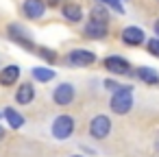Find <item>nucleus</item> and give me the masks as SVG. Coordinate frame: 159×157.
<instances>
[{"label": "nucleus", "instance_id": "412c9836", "mask_svg": "<svg viewBox=\"0 0 159 157\" xmlns=\"http://www.w3.org/2000/svg\"><path fill=\"white\" fill-rule=\"evenodd\" d=\"M105 87H107L109 92H118L122 85H120V83H116V81H111V79H107V81H105Z\"/></svg>", "mask_w": 159, "mask_h": 157}, {"label": "nucleus", "instance_id": "4468645a", "mask_svg": "<svg viewBox=\"0 0 159 157\" xmlns=\"http://www.w3.org/2000/svg\"><path fill=\"white\" fill-rule=\"evenodd\" d=\"M63 18L68 20V22H81V18H83V9L79 7V5H74V2H68V5H63Z\"/></svg>", "mask_w": 159, "mask_h": 157}, {"label": "nucleus", "instance_id": "39448f33", "mask_svg": "<svg viewBox=\"0 0 159 157\" xmlns=\"http://www.w3.org/2000/svg\"><path fill=\"white\" fill-rule=\"evenodd\" d=\"M94 61H96V55L87 48H74V50L68 53V63H72V66L85 68V66H92Z\"/></svg>", "mask_w": 159, "mask_h": 157}, {"label": "nucleus", "instance_id": "6ab92c4d", "mask_svg": "<svg viewBox=\"0 0 159 157\" xmlns=\"http://www.w3.org/2000/svg\"><path fill=\"white\" fill-rule=\"evenodd\" d=\"M148 53H150L152 57H159V39H157V37H152V39L148 42Z\"/></svg>", "mask_w": 159, "mask_h": 157}, {"label": "nucleus", "instance_id": "f8f14e48", "mask_svg": "<svg viewBox=\"0 0 159 157\" xmlns=\"http://www.w3.org/2000/svg\"><path fill=\"white\" fill-rule=\"evenodd\" d=\"M85 35L92 37V39H102L107 37V24H100V22H87L85 24Z\"/></svg>", "mask_w": 159, "mask_h": 157}, {"label": "nucleus", "instance_id": "20e7f679", "mask_svg": "<svg viewBox=\"0 0 159 157\" xmlns=\"http://www.w3.org/2000/svg\"><path fill=\"white\" fill-rule=\"evenodd\" d=\"M74 96H76V92H74V85H72V83H61V85H57L55 92H52V100H55L57 107H68V105H72V103H74Z\"/></svg>", "mask_w": 159, "mask_h": 157}, {"label": "nucleus", "instance_id": "0eeeda50", "mask_svg": "<svg viewBox=\"0 0 159 157\" xmlns=\"http://www.w3.org/2000/svg\"><path fill=\"white\" fill-rule=\"evenodd\" d=\"M120 37H122V42H124L126 46H139V44H144V39H146L144 31L137 29V26H126V29H122Z\"/></svg>", "mask_w": 159, "mask_h": 157}, {"label": "nucleus", "instance_id": "4be33fe9", "mask_svg": "<svg viewBox=\"0 0 159 157\" xmlns=\"http://www.w3.org/2000/svg\"><path fill=\"white\" fill-rule=\"evenodd\" d=\"M152 29H155V35H157V39H159V20L155 22V26H152Z\"/></svg>", "mask_w": 159, "mask_h": 157}, {"label": "nucleus", "instance_id": "5701e85b", "mask_svg": "<svg viewBox=\"0 0 159 157\" xmlns=\"http://www.w3.org/2000/svg\"><path fill=\"white\" fill-rule=\"evenodd\" d=\"M5 140V127H0V142Z\"/></svg>", "mask_w": 159, "mask_h": 157}, {"label": "nucleus", "instance_id": "a211bd4d", "mask_svg": "<svg viewBox=\"0 0 159 157\" xmlns=\"http://www.w3.org/2000/svg\"><path fill=\"white\" fill-rule=\"evenodd\" d=\"M100 5H105V7H111V9H116L118 13H124V7H122V2L120 0H98Z\"/></svg>", "mask_w": 159, "mask_h": 157}, {"label": "nucleus", "instance_id": "dca6fc26", "mask_svg": "<svg viewBox=\"0 0 159 157\" xmlns=\"http://www.w3.org/2000/svg\"><path fill=\"white\" fill-rule=\"evenodd\" d=\"M2 116L7 118V122H9V127H11V129H20V127L24 124V116H22L20 111H16L13 107H7Z\"/></svg>", "mask_w": 159, "mask_h": 157}, {"label": "nucleus", "instance_id": "7ed1b4c3", "mask_svg": "<svg viewBox=\"0 0 159 157\" xmlns=\"http://www.w3.org/2000/svg\"><path fill=\"white\" fill-rule=\"evenodd\" d=\"M109 133H111V120H109V116H105V113L94 116L92 122H89V135L96 137V140H105Z\"/></svg>", "mask_w": 159, "mask_h": 157}, {"label": "nucleus", "instance_id": "9d476101", "mask_svg": "<svg viewBox=\"0 0 159 157\" xmlns=\"http://www.w3.org/2000/svg\"><path fill=\"white\" fill-rule=\"evenodd\" d=\"M33 98H35L33 83H22L18 87V92H16V103L18 105H29V103H33Z\"/></svg>", "mask_w": 159, "mask_h": 157}, {"label": "nucleus", "instance_id": "393cba45", "mask_svg": "<svg viewBox=\"0 0 159 157\" xmlns=\"http://www.w3.org/2000/svg\"><path fill=\"white\" fill-rule=\"evenodd\" d=\"M48 5H50V7H55V5H59V0H48Z\"/></svg>", "mask_w": 159, "mask_h": 157}, {"label": "nucleus", "instance_id": "2eb2a0df", "mask_svg": "<svg viewBox=\"0 0 159 157\" xmlns=\"http://www.w3.org/2000/svg\"><path fill=\"white\" fill-rule=\"evenodd\" d=\"M31 76H33L35 81H39V83H48V81L55 79V70H50V68H46V66H37V68L31 70Z\"/></svg>", "mask_w": 159, "mask_h": 157}, {"label": "nucleus", "instance_id": "f3484780", "mask_svg": "<svg viewBox=\"0 0 159 157\" xmlns=\"http://www.w3.org/2000/svg\"><path fill=\"white\" fill-rule=\"evenodd\" d=\"M89 16H92V18H89L92 22H100V24H107V22H109V13H107V9H105V5H100V2L89 11Z\"/></svg>", "mask_w": 159, "mask_h": 157}, {"label": "nucleus", "instance_id": "aec40b11", "mask_svg": "<svg viewBox=\"0 0 159 157\" xmlns=\"http://www.w3.org/2000/svg\"><path fill=\"white\" fill-rule=\"evenodd\" d=\"M39 55H42L44 59H48V61H57V55H55L52 50H48V48H42V50H39Z\"/></svg>", "mask_w": 159, "mask_h": 157}, {"label": "nucleus", "instance_id": "bb28decb", "mask_svg": "<svg viewBox=\"0 0 159 157\" xmlns=\"http://www.w3.org/2000/svg\"><path fill=\"white\" fill-rule=\"evenodd\" d=\"M0 116H2V113H0Z\"/></svg>", "mask_w": 159, "mask_h": 157}, {"label": "nucleus", "instance_id": "cd10ccee", "mask_svg": "<svg viewBox=\"0 0 159 157\" xmlns=\"http://www.w3.org/2000/svg\"><path fill=\"white\" fill-rule=\"evenodd\" d=\"M157 2H159V0H157Z\"/></svg>", "mask_w": 159, "mask_h": 157}, {"label": "nucleus", "instance_id": "9b49d317", "mask_svg": "<svg viewBox=\"0 0 159 157\" xmlns=\"http://www.w3.org/2000/svg\"><path fill=\"white\" fill-rule=\"evenodd\" d=\"M9 33H11V39H13V42H18L20 46L33 50V42L26 37V31H24L22 26H18V24H9Z\"/></svg>", "mask_w": 159, "mask_h": 157}, {"label": "nucleus", "instance_id": "6e6552de", "mask_svg": "<svg viewBox=\"0 0 159 157\" xmlns=\"http://www.w3.org/2000/svg\"><path fill=\"white\" fill-rule=\"evenodd\" d=\"M22 9H24L26 18H31V20H39V18L44 16V11H46V5L42 2V0H24Z\"/></svg>", "mask_w": 159, "mask_h": 157}, {"label": "nucleus", "instance_id": "b1692460", "mask_svg": "<svg viewBox=\"0 0 159 157\" xmlns=\"http://www.w3.org/2000/svg\"><path fill=\"white\" fill-rule=\"evenodd\" d=\"M155 148L159 150V133H157V137H155Z\"/></svg>", "mask_w": 159, "mask_h": 157}, {"label": "nucleus", "instance_id": "423d86ee", "mask_svg": "<svg viewBox=\"0 0 159 157\" xmlns=\"http://www.w3.org/2000/svg\"><path fill=\"white\" fill-rule=\"evenodd\" d=\"M105 70H109L111 74H129V70H131V66H129V61L124 59V57H118V55H111V57H107L105 61Z\"/></svg>", "mask_w": 159, "mask_h": 157}, {"label": "nucleus", "instance_id": "f03ea898", "mask_svg": "<svg viewBox=\"0 0 159 157\" xmlns=\"http://www.w3.org/2000/svg\"><path fill=\"white\" fill-rule=\"evenodd\" d=\"M50 133L55 140H68L72 133H74V118L68 116V113H61L55 118L52 127H50Z\"/></svg>", "mask_w": 159, "mask_h": 157}, {"label": "nucleus", "instance_id": "1a4fd4ad", "mask_svg": "<svg viewBox=\"0 0 159 157\" xmlns=\"http://www.w3.org/2000/svg\"><path fill=\"white\" fill-rule=\"evenodd\" d=\"M18 79H20V66H16V63H11V66L0 70V85H5V87L16 85Z\"/></svg>", "mask_w": 159, "mask_h": 157}, {"label": "nucleus", "instance_id": "ddd939ff", "mask_svg": "<svg viewBox=\"0 0 159 157\" xmlns=\"http://www.w3.org/2000/svg\"><path fill=\"white\" fill-rule=\"evenodd\" d=\"M137 79L144 81L146 85H159V74L152 68H148V66H139L137 68Z\"/></svg>", "mask_w": 159, "mask_h": 157}, {"label": "nucleus", "instance_id": "a878e982", "mask_svg": "<svg viewBox=\"0 0 159 157\" xmlns=\"http://www.w3.org/2000/svg\"><path fill=\"white\" fill-rule=\"evenodd\" d=\"M72 157H83V155H72Z\"/></svg>", "mask_w": 159, "mask_h": 157}, {"label": "nucleus", "instance_id": "f257e3e1", "mask_svg": "<svg viewBox=\"0 0 159 157\" xmlns=\"http://www.w3.org/2000/svg\"><path fill=\"white\" fill-rule=\"evenodd\" d=\"M133 105H135V103H133V87H131V85H122L118 92L111 94L109 107H111L113 113L124 116V113H129V111L133 109Z\"/></svg>", "mask_w": 159, "mask_h": 157}]
</instances>
